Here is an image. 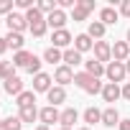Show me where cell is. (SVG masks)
<instances>
[{"label": "cell", "mask_w": 130, "mask_h": 130, "mask_svg": "<svg viewBox=\"0 0 130 130\" xmlns=\"http://www.w3.org/2000/svg\"><path fill=\"white\" fill-rule=\"evenodd\" d=\"M74 84H77L82 92H87V94H102V87H105L97 77H92V74H87V72H77V74H74Z\"/></svg>", "instance_id": "cell-1"}, {"label": "cell", "mask_w": 130, "mask_h": 130, "mask_svg": "<svg viewBox=\"0 0 130 130\" xmlns=\"http://www.w3.org/2000/svg\"><path fill=\"white\" fill-rule=\"evenodd\" d=\"M105 77H107V82H112V84H120V82L127 77L125 64H122V61H110L107 67H105Z\"/></svg>", "instance_id": "cell-2"}, {"label": "cell", "mask_w": 130, "mask_h": 130, "mask_svg": "<svg viewBox=\"0 0 130 130\" xmlns=\"http://www.w3.org/2000/svg\"><path fill=\"white\" fill-rule=\"evenodd\" d=\"M94 59L100 61V64H105V67H107V64L112 61V43H107V41H94Z\"/></svg>", "instance_id": "cell-3"}, {"label": "cell", "mask_w": 130, "mask_h": 130, "mask_svg": "<svg viewBox=\"0 0 130 130\" xmlns=\"http://www.w3.org/2000/svg\"><path fill=\"white\" fill-rule=\"evenodd\" d=\"M5 23H8V31H13V33H23V31H28V21H26V13H10L8 18H5Z\"/></svg>", "instance_id": "cell-4"}, {"label": "cell", "mask_w": 130, "mask_h": 130, "mask_svg": "<svg viewBox=\"0 0 130 130\" xmlns=\"http://www.w3.org/2000/svg\"><path fill=\"white\" fill-rule=\"evenodd\" d=\"M74 69H69L67 67V64H59V67H56V72H54V82L59 84V87H67V84H72L74 82Z\"/></svg>", "instance_id": "cell-5"}, {"label": "cell", "mask_w": 130, "mask_h": 130, "mask_svg": "<svg viewBox=\"0 0 130 130\" xmlns=\"http://www.w3.org/2000/svg\"><path fill=\"white\" fill-rule=\"evenodd\" d=\"M51 41H54V43H51L54 48H64V51H67V48H72V41H74V38H72V33H69L67 28H61V31H54V33H51Z\"/></svg>", "instance_id": "cell-6"}, {"label": "cell", "mask_w": 130, "mask_h": 130, "mask_svg": "<svg viewBox=\"0 0 130 130\" xmlns=\"http://www.w3.org/2000/svg\"><path fill=\"white\" fill-rule=\"evenodd\" d=\"M59 117H61V112L56 110V107H51V105H46V107H41L38 110V120H41V125H54V122H59Z\"/></svg>", "instance_id": "cell-7"}, {"label": "cell", "mask_w": 130, "mask_h": 130, "mask_svg": "<svg viewBox=\"0 0 130 130\" xmlns=\"http://www.w3.org/2000/svg\"><path fill=\"white\" fill-rule=\"evenodd\" d=\"M130 59V43L127 41H115L112 43V61H127Z\"/></svg>", "instance_id": "cell-8"}, {"label": "cell", "mask_w": 130, "mask_h": 130, "mask_svg": "<svg viewBox=\"0 0 130 130\" xmlns=\"http://www.w3.org/2000/svg\"><path fill=\"white\" fill-rule=\"evenodd\" d=\"M67 21H69V18H67V13H64L61 8H56L51 15H46V23H48L54 31H61V28H67Z\"/></svg>", "instance_id": "cell-9"}, {"label": "cell", "mask_w": 130, "mask_h": 130, "mask_svg": "<svg viewBox=\"0 0 130 130\" xmlns=\"http://www.w3.org/2000/svg\"><path fill=\"white\" fill-rule=\"evenodd\" d=\"M51 87H54V77H51V74L41 72V74L33 77V92H48Z\"/></svg>", "instance_id": "cell-10"}, {"label": "cell", "mask_w": 130, "mask_h": 130, "mask_svg": "<svg viewBox=\"0 0 130 130\" xmlns=\"http://www.w3.org/2000/svg\"><path fill=\"white\" fill-rule=\"evenodd\" d=\"M46 97H48V105H51V107H59L61 102H67V89L59 87V84H54V87L46 92Z\"/></svg>", "instance_id": "cell-11"}, {"label": "cell", "mask_w": 130, "mask_h": 130, "mask_svg": "<svg viewBox=\"0 0 130 130\" xmlns=\"http://www.w3.org/2000/svg\"><path fill=\"white\" fill-rule=\"evenodd\" d=\"M120 97H122V87H120V84L107 82V84L102 87V100H105V102H117Z\"/></svg>", "instance_id": "cell-12"}, {"label": "cell", "mask_w": 130, "mask_h": 130, "mask_svg": "<svg viewBox=\"0 0 130 130\" xmlns=\"http://www.w3.org/2000/svg\"><path fill=\"white\" fill-rule=\"evenodd\" d=\"M79 120V112L74 107H67V110H61V117H59V125L61 127H74V122Z\"/></svg>", "instance_id": "cell-13"}, {"label": "cell", "mask_w": 130, "mask_h": 130, "mask_svg": "<svg viewBox=\"0 0 130 130\" xmlns=\"http://www.w3.org/2000/svg\"><path fill=\"white\" fill-rule=\"evenodd\" d=\"M102 125L105 127H115V125H120V112L110 105L107 110H102Z\"/></svg>", "instance_id": "cell-14"}, {"label": "cell", "mask_w": 130, "mask_h": 130, "mask_svg": "<svg viewBox=\"0 0 130 130\" xmlns=\"http://www.w3.org/2000/svg\"><path fill=\"white\" fill-rule=\"evenodd\" d=\"M64 64H67L69 69H74V67H79V64H84V61H82V54L72 46V48H67V51H64Z\"/></svg>", "instance_id": "cell-15"}, {"label": "cell", "mask_w": 130, "mask_h": 130, "mask_svg": "<svg viewBox=\"0 0 130 130\" xmlns=\"http://www.w3.org/2000/svg\"><path fill=\"white\" fill-rule=\"evenodd\" d=\"M117 18H120V10H115V8H110V5L100 10V23H105V26H115Z\"/></svg>", "instance_id": "cell-16"}, {"label": "cell", "mask_w": 130, "mask_h": 130, "mask_svg": "<svg viewBox=\"0 0 130 130\" xmlns=\"http://www.w3.org/2000/svg\"><path fill=\"white\" fill-rule=\"evenodd\" d=\"M74 48H77L79 54H84V51H92V48H94V41H92L87 33H79V36H74Z\"/></svg>", "instance_id": "cell-17"}, {"label": "cell", "mask_w": 130, "mask_h": 130, "mask_svg": "<svg viewBox=\"0 0 130 130\" xmlns=\"http://www.w3.org/2000/svg\"><path fill=\"white\" fill-rule=\"evenodd\" d=\"M105 31H107V26H105V23L92 21V23H89V28H87V36H89L92 41H94V38H97V41H102V38H105Z\"/></svg>", "instance_id": "cell-18"}, {"label": "cell", "mask_w": 130, "mask_h": 130, "mask_svg": "<svg viewBox=\"0 0 130 130\" xmlns=\"http://www.w3.org/2000/svg\"><path fill=\"white\" fill-rule=\"evenodd\" d=\"M5 41H8V48H13L15 54H18V51H23V43H26V38H23V33H13V31H8V36H5Z\"/></svg>", "instance_id": "cell-19"}, {"label": "cell", "mask_w": 130, "mask_h": 130, "mask_svg": "<svg viewBox=\"0 0 130 130\" xmlns=\"http://www.w3.org/2000/svg\"><path fill=\"white\" fill-rule=\"evenodd\" d=\"M43 61H46V64H64V51L48 46V48L43 51Z\"/></svg>", "instance_id": "cell-20"}, {"label": "cell", "mask_w": 130, "mask_h": 130, "mask_svg": "<svg viewBox=\"0 0 130 130\" xmlns=\"http://www.w3.org/2000/svg\"><path fill=\"white\" fill-rule=\"evenodd\" d=\"M15 105L23 110V107H33L36 105V92L33 89H26V92H21L18 97H15Z\"/></svg>", "instance_id": "cell-21"}, {"label": "cell", "mask_w": 130, "mask_h": 130, "mask_svg": "<svg viewBox=\"0 0 130 130\" xmlns=\"http://www.w3.org/2000/svg\"><path fill=\"white\" fill-rule=\"evenodd\" d=\"M84 72H87V74H92V77H97V79H100V77H102V74H105V64H100V61H97V59H89V61H84Z\"/></svg>", "instance_id": "cell-22"}, {"label": "cell", "mask_w": 130, "mask_h": 130, "mask_svg": "<svg viewBox=\"0 0 130 130\" xmlns=\"http://www.w3.org/2000/svg\"><path fill=\"white\" fill-rule=\"evenodd\" d=\"M31 59H33V54L31 51H18V54H13V64H15V67L18 69H28V64H31Z\"/></svg>", "instance_id": "cell-23"}, {"label": "cell", "mask_w": 130, "mask_h": 130, "mask_svg": "<svg viewBox=\"0 0 130 130\" xmlns=\"http://www.w3.org/2000/svg\"><path fill=\"white\" fill-rule=\"evenodd\" d=\"M3 87H5V92H8V94H15V97H18L21 92H26V89H23V79H21V77H13V79H8Z\"/></svg>", "instance_id": "cell-24"}, {"label": "cell", "mask_w": 130, "mask_h": 130, "mask_svg": "<svg viewBox=\"0 0 130 130\" xmlns=\"http://www.w3.org/2000/svg\"><path fill=\"white\" fill-rule=\"evenodd\" d=\"M82 117H84V122H87V127H89V125H94V122H102V110H97V107H87Z\"/></svg>", "instance_id": "cell-25"}, {"label": "cell", "mask_w": 130, "mask_h": 130, "mask_svg": "<svg viewBox=\"0 0 130 130\" xmlns=\"http://www.w3.org/2000/svg\"><path fill=\"white\" fill-rule=\"evenodd\" d=\"M15 64L13 61H0V77H3V82H8V79H13L15 77Z\"/></svg>", "instance_id": "cell-26"}, {"label": "cell", "mask_w": 130, "mask_h": 130, "mask_svg": "<svg viewBox=\"0 0 130 130\" xmlns=\"http://www.w3.org/2000/svg\"><path fill=\"white\" fill-rule=\"evenodd\" d=\"M23 127V120L15 115V117H5V120H0V130H21Z\"/></svg>", "instance_id": "cell-27"}, {"label": "cell", "mask_w": 130, "mask_h": 130, "mask_svg": "<svg viewBox=\"0 0 130 130\" xmlns=\"http://www.w3.org/2000/svg\"><path fill=\"white\" fill-rule=\"evenodd\" d=\"M18 117H21L23 122H33V120H38V110H36V105H33V107H23V110L18 112Z\"/></svg>", "instance_id": "cell-28"}, {"label": "cell", "mask_w": 130, "mask_h": 130, "mask_svg": "<svg viewBox=\"0 0 130 130\" xmlns=\"http://www.w3.org/2000/svg\"><path fill=\"white\" fill-rule=\"evenodd\" d=\"M26 21H28V28H31L33 23H38V21H46V15H43L38 8H31V10L26 13Z\"/></svg>", "instance_id": "cell-29"}, {"label": "cell", "mask_w": 130, "mask_h": 130, "mask_svg": "<svg viewBox=\"0 0 130 130\" xmlns=\"http://www.w3.org/2000/svg\"><path fill=\"white\" fill-rule=\"evenodd\" d=\"M36 8H38V10H41L43 15H51V13H54V10L59 8V3H54V0H41V3H38Z\"/></svg>", "instance_id": "cell-30"}, {"label": "cell", "mask_w": 130, "mask_h": 130, "mask_svg": "<svg viewBox=\"0 0 130 130\" xmlns=\"http://www.w3.org/2000/svg\"><path fill=\"white\" fill-rule=\"evenodd\" d=\"M87 15H89V10H87V8H82V5H79V0H77V8L72 10V18H74V23H79V21H87Z\"/></svg>", "instance_id": "cell-31"}, {"label": "cell", "mask_w": 130, "mask_h": 130, "mask_svg": "<svg viewBox=\"0 0 130 130\" xmlns=\"http://www.w3.org/2000/svg\"><path fill=\"white\" fill-rule=\"evenodd\" d=\"M28 31H31V33H33L36 38H41V36H43V33L48 31V23H46V21H38V23H33V26H31Z\"/></svg>", "instance_id": "cell-32"}, {"label": "cell", "mask_w": 130, "mask_h": 130, "mask_svg": "<svg viewBox=\"0 0 130 130\" xmlns=\"http://www.w3.org/2000/svg\"><path fill=\"white\" fill-rule=\"evenodd\" d=\"M41 64H43V61L33 54V59H31V64H28V69H26V72H28V74H33V77H36V74H41Z\"/></svg>", "instance_id": "cell-33"}, {"label": "cell", "mask_w": 130, "mask_h": 130, "mask_svg": "<svg viewBox=\"0 0 130 130\" xmlns=\"http://www.w3.org/2000/svg\"><path fill=\"white\" fill-rule=\"evenodd\" d=\"M13 5H15L13 0H0V15H5V18H8V15L13 13Z\"/></svg>", "instance_id": "cell-34"}, {"label": "cell", "mask_w": 130, "mask_h": 130, "mask_svg": "<svg viewBox=\"0 0 130 130\" xmlns=\"http://www.w3.org/2000/svg\"><path fill=\"white\" fill-rule=\"evenodd\" d=\"M15 5H18L21 10H26V13H28L31 8H36V3H33V0H15Z\"/></svg>", "instance_id": "cell-35"}, {"label": "cell", "mask_w": 130, "mask_h": 130, "mask_svg": "<svg viewBox=\"0 0 130 130\" xmlns=\"http://www.w3.org/2000/svg\"><path fill=\"white\" fill-rule=\"evenodd\" d=\"M120 15L130 18V0H122V3H120Z\"/></svg>", "instance_id": "cell-36"}, {"label": "cell", "mask_w": 130, "mask_h": 130, "mask_svg": "<svg viewBox=\"0 0 130 130\" xmlns=\"http://www.w3.org/2000/svg\"><path fill=\"white\" fill-rule=\"evenodd\" d=\"M59 8H61V10H67V8L74 10V8H77V0H59Z\"/></svg>", "instance_id": "cell-37"}, {"label": "cell", "mask_w": 130, "mask_h": 130, "mask_svg": "<svg viewBox=\"0 0 130 130\" xmlns=\"http://www.w3.org/2000/svg\"><path fill=\"white\" fill-rule=\"evenodd\" d=\"M79 5H82V8H87V10L92 13V10H94V0H79Z\"/></svg>", "instance_id": "cell-38"}, {"label": "cell", "mask_w": 130, "mask_h": 130, "mask_svg": "<svg viewBox=\"0 0 130 130\" xmlns=\"http://www.w3.org/2000/svg\"><path fill=\"white\" fill-rule=\"evenodd\" d=\"M122 100H127V102H130V82H125V84H122Z\"/></svg>", "instance_id": "cell-39"}, {"label": "cell", "mask_w": 130, "mask_h": 130, "mask_svg": "<svg viewBox=\"0 0 130 130\" xmlns=\"http://www.w3.org/2000/svg\"><path fill=\"white\" fill-rule=\"evenodd\" d=\"M8 51V41H5V36H0V56H3Z\"/></svg>", "instance_id": "cell-40"}, {"label": "cell", "mask_w": 130, "mask_h": 130, "mask_svg": "<svg viewBox=\"0 0 130 130\" xmlns=\"http://www.w3.org/2000/svg\"><path fill=\"white\" fill-rule=\"evenodd\" d=\"M117 130H130V120H120V125H117Z\"/></svg>", "instance_id": "cell-41"}, {"label": "cell", "mask_w": 130, "mask_h": 130, "mask_svg": "<svg viewBox=\"0 0 130 130\" xmlns=\"http://www.w3.org/2000/svg\"><path fill=\"white\" fill-rule=\"evenodd\" d=\"M125 69H127V74H130V59H127V61H125Z\"/></svg>", "instance_id": "cell-42"}, {"label": "cell", "mask_w": 130, "mask_h": 130, "mask_svg": "<svg viewBox=\"0 0 130 130\" xmlns=\"http://www.w3.org/2000/svg\"><path fill=\"white\" fill-rule=\"evenodd\" d=\"M36 130H48V127H46V125H38V127H36Z\"/></svg>", "instance_id": "cell-43"}, {"label": "cell", "mask_w": 130, "mask_h": 130, "mask_svg": "<svg viewBox=\"0 0 130 130\" xmlns=\"http://www.w3.org/2000/svg\"><path fill=\"white\" fill-rule=\"evenodd\" d=\"M125 41H127V43H130V31H127V38H125Z\"/></svg>", "instance_id": "cell-44"}, {"label": "cell", "mask_w": 130, "mask_h": 130, "mask_svg": "<svg viewBox=\"0 0 130 130\" xmlns=\"http://www.w3.org/2000/svg\"><path fill=\"white\" fill-rule=\"evenodd\" d=\"M79 130H92V127H87V125H84V127H79Z\"/></svg>", "instance_id": "cell-45"}, {"label": "cell", "mask_w": 130, "mask_h": 130, "mask_svg": "<svg viewBox=\"0 0 130 130\" xmlns=\"http://www.w3.org/2000/svg\"><path fill=\"white\" fill-rule=\"evenodd\" d=\"M59 130H72V127H59Z\"/></svg>", "instance_id": "cell-46"}]
</instances>
